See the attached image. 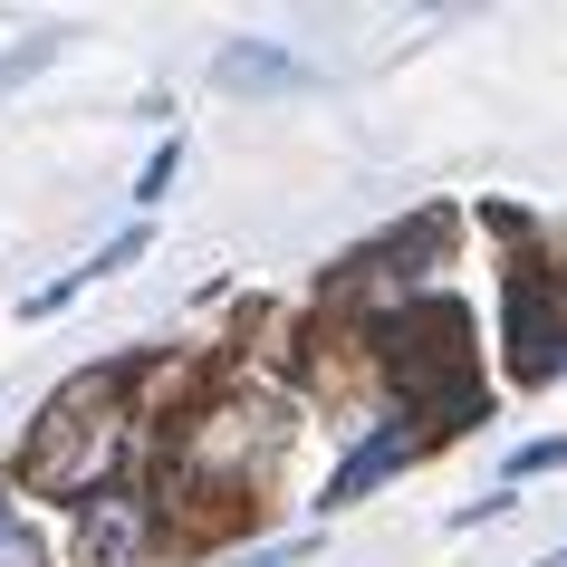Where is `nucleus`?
I'll return each instance as SVG.
<instances>
[{
    "instance_id": "f03ea898",
    "label": "nucleus",
    "mask_w": 567,
    "mask_h": 567,
    "mask_svg": "<svg viewBox=\"0 0 567 567\" xmlns=\"http://www.w3.org/2000/svg\"><path fill=\"white\" fill-rule=\"evenodd\" d=\"M509 365H519V385L567 375V289L548 269H519L509 279Z\"/></svg>"
},
{
    "instance_id": "0eeeda50",
    "label": "nucleus",
    "mask_w": 567,
    "mask_h": 567,
    "mask_svg": "<svg viewBox=\"0 0 567 567\" xmlns=\"http://www.w3.org/2000/svg\"><path fill=\"white\" fill-rule=\"evenodd\" d=\"M558 462H567V443H529L519 462H509V481H529V472H558Z\"/></svg>"
},
{
    "instance_id": "39448f33",
    "label": "nucleus",
    "mask_w": 567,
    "mask_h": 567,
    "mask_svg": "<svg viewBox=\"0 0 567 567\" xmlns=\"http://www.w3.org/2000/svg\"><path fill=\"white\" fill-rule=\"evenodd\" d=\"M221 78H260V87H289L299 68H289V59H269V49H231V59H221Z\"/></svg>"
},
{
    "instance_id": "20e7f679",
    "label": "nucleus",
    "mask_w": 567,
    "mask_h": 567,
    "mask_svg": "<svg viewBox=\"0 0 567 567\" xmlns=\"http://www.w3.org/2000/svg\"><path fill=\"white\" fill-rule=\"evenodd\" d=\"M404 452H414V433H404V423H394V433H375V443H365L357 462H347V472L328 481V501H365V481H385L394 462H404Z\"/></svg>"
},
{
    "instance_id": "f257e3e1",
    "label": "nucleus",
    "mask_w": 567,
    "mask_h": 567,
    "mask_svg": "<svg viewBox=\"0 0 567 567\" xmlns=\"http://www.w3.org/2000/svg\"><path fill=\"white\" fill-rule=\"evenodd\" d=\"M116 394H125V375H78V385L39 414V433H30V481H49V491H68V501H106L116 491V443H125V414H116Z\"/></svg>"
},
{
    "instance_id": "7ed1b4c3",
    "label": "nucleus",
    "mask_w": 567,
    "mask_h": 567,
    "mask_svg": "<svg viewBox=\"0 0 567 567\" xmlns=\"http://www.w3.org/2000/svg\"><path fill=\"white\" fill-rule=\"evenodd\" d=\"M135 548H145V501H135V491L87 501V519H78V558H87V567H135Z\"/></svg>"
},
{
    "instance_id": "423d86ee",
    "label": "nucleus",
    "mask_w": 567,
    "mask_h": 567,
    "mask_svg": "<svg viewBox=\"0 0 567 567\" xmlns=\"http://www.w3.org/2000/svg\"><path fill=\"white\" fill-rule=\"evenodd\" d=\"M0 567H49V558H39V538L20 529V509H10V501H0Z\"/></svg>"
}]
</instances>
